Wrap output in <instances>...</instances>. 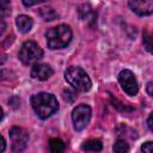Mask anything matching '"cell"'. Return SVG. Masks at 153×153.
I'll use <instances>...</instances> for the list:
<instances>
[{"label": "cell", "mask_w": 153, "mask_h": 153, "mask_svg": "<svg viewBox=\"0 0 153 153\" xmlns=\"http://www.w3.org/2000/svg\"><path fill=\"white\" fill-rule=\"evenodd\" d=\"M31 106L36 112V115L39 118L44 120L57 111L59 103L55 96H53L51 93L41 92L31 97Z\"/></svg>", "instance_id": "obj_1"}, {"label": "cell", "mask_w": 153, "mask_h": 153, "mask_svg": "<svg viewBox=\"0 0 153 153\" xmlns=\"http://www.w3.org/2000/svg\"><path fill=\"white\" fill-rule=\"evenodd\" d=\"M45 38H47V44L50 49L53 50L62 49L66 45H68V43L71 42L72 30L68 25L61 24V25L49 29L45 33Z\"/></svg>", "instance_id": "obj_2"}, {"label": "cell", "mask_w": 153, "mask_h": 153, "mask_svg": "<svg viewBox=\"0 0 153 153\" xmlns=\"http://www.w3.org/2000/svg\"><path fill=\"white\" fill-rule=\"evenodd\" d=\"M65 78H66L67 82L73 88L78 90V91H81V92L90 91V88L92 86L91 79L88 78L86 72L80 67H75V66L69 67L65 72Z\"/></svg>", "instance_id": "obj_3"}, {"label": "cell", "mask_w": 153, "mask_h": 153, "mask_svg": "<svg viewBox=\"0 0 153 153\" xmlns=\"http://www.w3.org/2000/svg\"><path fill=\"white\" fill-rule=\"evenodd\" d=\"M18 56L24 65H36L43 57V50L36 42L26 41L20 47Z\"/></svg>", "instance_id": "obj_4"}, {"label": "cell", "mask_w": 153, "mask_h": 153, "mask_svg": "<svg viewBox=\"0 0 153 153\" xmlns=\"http://www.w3.org/2000/svg\"><path fill=\"white\" fill-rule=\"evenodd\" d=\"M72 120L76 131L82 130L91 120V108L86 104L76 105L72 111Z\"/></svg>", "instance_id": "obj_5"}, {"label": "cell", "mask_w": 153, "mask_h": 153, "mask_svg": "<svg viewBox=\"0 0 153 153\" xmlns=\"http://www.w3.org/2000/svg\"><path fill=\"white\" fill-rule=\"evenodd\" d=\"M10 139H11V147L14 153H20L25 149L27 141H29V134L25 129L20 127H12L10 130Z\"/></svg>", "instance_id": "obj_6"}, {"label": "cell", "mask_w": 153, "mask_h": 153, "mask_svg": "<svg viewBox=\"0 0 153 153\" xmlns=\"http://www.w3.org/2000/svg\"><path fill=\"white\" fill-rule=\"evenodd\" d=\"M118 81H120V85L122 86L123 91L128 96H135L137 93L139 85H137L136 78L133 74V72H130L129 69L121 71V73L118 74Z\"/></svg>", "instance_id": "obj_7"}, {"label": "cell", "mask_w": 153, "mask_h": 153, "mask_svg": "<svg viewBox=\"0 0 153 153\" xmlns=\"http://www.w3.org/2000/svg\"><path fill=\"white\" fill-rule=\"evenodd\" d=\"M54 71L45 63H36L31 69V76L37 80H47L53 75Z\"/></svg>", "instance_id": "obj_8"}, {"label": "cell", "mask_w": 153, "mask_h": 153, "mask_svg": "<svg viewBox=\"0 0 153 153\" xmlns=\"http://www.w3.org/2000/svg\"><path fill=\"white\" fill-rule=\"evenodd\" d=\"M128 5L130 8L139 16H149L153 12V1H129Z\"/></svg>", "instance_id": "obj_9"}, {"label": "cell", "mask_w": 153, "mask_h": 153, "mask_svg": "<svg viewBox=\"0 0 153 153\" xmlns=\"http://www.w3.org/2000/svg\"><path fill=\"white\" fill-rule=\"evenodd\" d=\"M16 24H17V27L20 32H29L31 29H32V19L29 17V16H25V14H20L17 17L16 19Z\"/></svg>", "instance_id": "obj_10"}, {"label": "cell", "mask_w": 153, "mask_h": 153, "mask_svg": "<svg viewBox=\"0 0 153 153\" xmlns=\"http://www.w3.org/2000/svg\"><path fill=\"white\" fill-rule=\"evenodd\" d=\"M81 148L84 151H88V152H99L102 151L103 148V145H102V141L98 140V139H92V140H88L86 142L82 143Z\"/></svg>", "instance_id": "obj_11"}, {"label": "cell", "mask_w": 153, "mask_h": 153, "mask_svg": "<svg viewBox=\"0 0 153 153\" xmlns=\"http://www.w3.org/2000/svg\"><path fill=\"white\" fill-rule=\"evenodd\" d=\"M49 149L51 153H63L66 149V145L62 140L57 137H53L49 140Z\"/></svg>", "instance_id": "obj_12"}, {"label": "cell", "mask_w": 153, "mask_h": 153, "mask_svg": "<svg viewBox=\"0 0 153 153\" xmlns=\"http://www.w3.org/2000/svg\"><path fill=\"white\" fill-rule=\"evenodd\" d=\"M112 149H114L115 153H128L129 152V145L127 143L126 140L118 139V140L115 141Z\"/></svg>", "instance_id": "obj_13"}, {"label": "cell", "mask_w": 153, "mask_h": 153, "mask_svg": "<svg viewBox=\"0 0 153 153\" xmlns=\"http://www.w3.org/2000/svg\"><path fill=\"white\" fill-rule=\"evenodd\" d=\"M39 14L44 20H48V22L54 20L57 17V13L51 7H42V8H39Z\"/></svg>", "instance_id": "obj_14"}, {"label": "cell", "mask_w": 153, "mask_h": 153, "mask_svg": "<svg viewBox=\"0 0 153 153\" xmlns=\"http://www.w3.org/2000/svg\"><path fill=\"white\" fill-rule=\"evenodd\" d=\"M152 142L151 141H147L145 142L142 146H141V151L142 153H153V148H152Z\"/></svg>", "instance_id": "obj_15"}, {"label": "cell", "mask_w": 153, "mask_h": 153, "mask_svg": "<svg viewBox=\"0 0 153 153\" xmlns=\"http://www.w3.org/2000/svg\"><path fill=\"white\" fill-rule=\"evenodd\" d=\"M10 10V2L6 0H0V13H5Z\"/></svg>", "instance_id": "obj_16"}, {"label": "cell", "mask_w": 153, "mask_h": 153, "mask_svg": "<svg viewBox=\"0 0 153 153\" xmlns=\"http://www.w3.org/2000/svg\"><path fill=\"white\" fill-rule=\"evenodd\" d=\"M143 43H145V47L148 51H151V37L147 32L143 33Z\"/></svg>", "instance_id": "obj_17"}, {"label": "cell", "mask_w": 153, "mask_h": 153, "mask_svg": "<svg viewBox=\"0 0 153 153\" xmlns=\"http://www.w3.org/2000/svg\"><path fill=\"white\" fill-rule=\"evenodd\" d=\"M5 30H6V23L2 18H0V36L5 32Z\"/></svg>", "instance_id": "obj_18"}, {"label": "cell", "mask_w": 153, "mask_h": 153, "mask_svg": "<svg viewBox=\"0 0 153 153\" xmlns=\"http://www.w3.org/2000/svg\"><path fill=\"white\" fill-rule=\"evenodd\" d=\"M5 148H6V141H5V139L0 135V153H2V152L5 151Z\"/></svg>", "instance_id": "obj_19"}, {"label": "cell", "mask_w": 153, "mask_h": 153, "mask_svg": "<svg viewBox=\"0 0 153 153\" xmlns=\"http://www.w3.org/2000/svg\"><path fill=\"white\" fill-rule=\"evenodd\" d=\"M41 1H23V4L25 5V6H33V5H37V4H39Z\"/></svg>", "instance_id": "obj_20"}, {"label": "cell", "mask_w": 153, "mask_h": 153, "mask_svg": "<svg viewBox=\"0 0 153 153\" xmlns=\"http://www.w3.org/2000/svg\"><path fill=\"white\" fill-rule=\"evenodd\" d=\"M147 126H148V129H149V130H152V114H149V116H148Z\"/></svg>", "instance_id": "obj_21"}, {"label": "cell", "mask_w": 153, "mask_h": 153, "mask_svg": "<svg viewBox=\"0 0 153 153\" xmlns=\"http://www.w3.org/2000/svg\"><path fill=\"white\" fill-rule=\"evenodd\" d=\"M152 85H153V84H152L151 81L147 84V92H148V94H149V96H152V94H153V92H152Z\"/></svg>", "instance_id": "obj_22"}, {"label": "cell", "mask_w": 153, "mask_h": 153, "mask_svg": "<svg viewBox=\"0 0 153 153\" xmlns=\"http://www.w3.org/2000/svg\"><path fill=\"white\" fill-rule=\"evenodd\" d=\"M5 61H6V55H5L4 53H1V51H0V65L5 63Z\"/></svg>", "instance_id": "obj_23"}, {"label": "cell", "mask_w": 153, "mask_h": 153, "mask_svg": "<svg viewBox=\"0 0 153 153\" xmlns=\"http://www.w3.org/2000/svg\"><path fill=\"white\" fill-rule=\"evenodd\" d=\"M2 117H4V111H2V109L0 108V121L2 120Z\"/></svg>", "instance_id": "obj_24"}]
</instances>
